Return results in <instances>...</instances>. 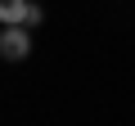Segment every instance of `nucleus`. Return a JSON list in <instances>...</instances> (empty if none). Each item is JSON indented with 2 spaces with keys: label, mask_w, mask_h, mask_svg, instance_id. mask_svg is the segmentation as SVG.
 <instances>
[{
  "label": "nucleus",
  "mask_w": 135,
  "mask_h": 126,
  "mask_svg": "<svg viewBox=\"0 0 135 126\" xmlns=\"http://www.w3.org/2000/svg\"><path fill=\"white\" fill-rule=\"evenodd\" d=\"M41 23V5H27V14H23V27H36Z\"/></svg>",
  "instance_id": "nucleus-3"
},
{
  "label": "nucleus",
  "mask_w": 135,
  "mask_h": 126,
  "mask_svg": "<svg viewBox=\"0 0 135 126\" xmlns=\"http://www.w3.org/2000/svg\"><path fill=\"white\" fill-rule=\"evenodd\" d=\"M23 14H27V0H0V23L5 27H23Z\"/></svg>",
  "instance_id": "nucleus-2"
},
{
  "label": "nucleus",
  "mask_w": 135,
  "mask_h": 126,
  "mask_svg": "<svg viewBox=\"0 0 135 126\" xmlns=\"http://www.w3.org/2000/svg\"><path fill=\"white\" fill-rule=\"evenodd\" d=\"M27 50H32L27 27H5V32H0V59L18 63V59H27Z\"/></svg>",
  "instance_id": "nucleus-1"
}]
</instances>
